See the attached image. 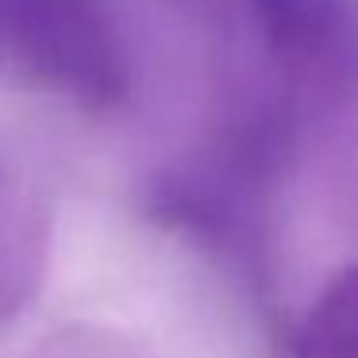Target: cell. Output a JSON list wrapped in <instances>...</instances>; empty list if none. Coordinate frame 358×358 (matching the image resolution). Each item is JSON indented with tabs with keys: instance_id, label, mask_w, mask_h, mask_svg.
Wrapping results in <instances>:
<instances>
[{
	"instance_id": "obj_1",
	"label": "cell",
	"mask_w": 358,
	"mask_h": 358,
	"mask_svg": "<svg viewBox=\"0 0 358 358\" xmlns=\"http://www.w3.org/2000/svg\"><path fill=\"white\" fill-rule=\"evenodd\" d=\"M208 27L216 120H285L358 101V0H189Z\"/></svg>"
},
{
	"instance_id": "obj_2",
	"label": "cell",
	"mask_w": 358,
	"mask_h": 358,
	"mask_svg": "<svg viewBox=\"0 0 358 358\" xmlns=\"http://www.w3.org/2000/svg\"><path fill=\"white\" fill-rule=\"evenodd\" d=\"M0 55L89 112L127 101L131 62L104 0H0Z\"/></svg>"
},
{
	"instance_id": "obj_3",
	"label": "cell",
	"mask_w": 358,
	"mask_h": 358,
	"mask_svg": "<svg viewBox=\"0 0 358 358\" xmlns=\"http://www.w3.org/2000/svg\"><path fill=\"white\" fill-rule=\"evenodd\" d=\"M270 193L273 181L231 166L204 147L201 158L158 173L147 193V216L185 235L201 250L231 262L255 285L270 281Z\"/></svg>"
},
{
	"instance_id": "obj_4",
	"label": "cell",
	"mask_w": 358,
	"mask_h": 358,
	"mask_svg": "<svg viewBox=\"0 0 358 358\" xmlns=\"http://www.w3.org/2000/svg\"><path fill=\"white\" fill-rule=\"evenodd\" d=\"M50 255V208L24 162L0 147V331L31 304Z\"/></svg>"
},
{
	"instance_id": "obj_5",
	"label": "cell",
	"mask_w": 358,
	"mask_h": 358,
	"mask_svg": "<svg viewBox=\"0 0 358 358\" xmlns=\"http://www.w3.org/2000/svg\"><path fill=\"white\" fill-rule=\"evenodd\" d=\"M285 358H358V266L339 270L308 316L278 339Z\"/></svg>"
}]
</instances>
